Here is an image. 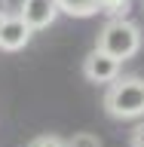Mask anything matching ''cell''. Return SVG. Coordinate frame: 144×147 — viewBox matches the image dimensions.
<instances>
[{"label":"cell","mask_w":144,"mask_h":147,"mask_svg":"<svg viewBox=\"0 0 144 147\" xmlns=\"http://www.w3.org/2000/svg\"><path fill=\"white\" fill-rule=\"evenodd\" d=\"M9 16V0H0V18Z\"/></svg>","instance_id":"8fae6325"},{"label":"cell","mask_w":144,"mask_h":147,"mask_svg":"<svg viewBox=\"0 0 144 147\" xmlns=\"http://www.w3.org/2000/svg\"><path fill=\"white\" fill-rule=\"evenodd\" d=\"M28 147H68V141H62L58 135H40V138H34Z\"/></svg>","instance_id":"9c48e42d"},{"label":"cell","mask_w":144,"mask_h":147,"mask_svg":"<svg viewBox=\"0 0 144 147\" xmlns=\"http://www.w3.org/2000/svg\"><path fill=\"white\" fill-rule=\"evenodd\" d=\"M129 144H132V147H144V123L132 129V138H129Z\"/></svg>","instance_id":"30bf717a"},{"label":"cell","mask_w":144,"mask_h":147,"mask_svg":"<svg viewBox=\"0 0 144 147\" xmlns=\"http://www.w3.org/2000/svg\"><path fill=\"white\" fill-rule=\"evenodd\" d=\"M95 49L107 52L110 58H117V61L123 64L126 58H132V55L141 49V31H138V25L129 22V18H110L107 25L101 28Z\"/></svg>","instance_id":"7a4b0ae2"},{"label":"cell","mask_w":144,"mask_h":147,"mask_svg":"<svg viewBox=\"0 0 144 147\" xmlns=\"http://www.w3.org/2000/svg\"><path fill=\"white\" fill-rule=\"evenodd\" d=\"M83 77L89 83H104V86H110L114 80H120V61L110 58L107 52L95 49V52H89L83 58Z\"/></svg>","instance_id":"3957f363"},{"label":"cell","mask_w":144,"mask_h":147,"mask_svg":"<svg viewBox=\"0 0 144 147\" xmlns=\"http://www.w3.org/2000/svg\"><path fill=\"white\" fill-rule=\"evenodd\" d=\"M101 12H107L110 18H123L129 12V0H107V3L101 6Z\"/></svg>","instance_id":"52a82bcc"},{"label":"cell","mask_w":144,"mask_h":147,"mask_svg":"<svg viewBox=\"0 0 144 147\" xmlns=\"http://www.w3.org/2000/svg\"><path fill=\"white\" fill-rule=\"evenodd\" d=\"M18 16H22V22H25L31 31H43V28H49L55 22L58 3H55V0H22Z\"/></svg>","instance_id":"277c9868"},{"label":"cell","mask_w":144,"mask_h":147,"mask_svg":"<svg viewBox=\"0 0 144 147\" xmlns=\"http://www.w3.org/2000/svg\"><path fill=\"white\" fill-rule=\"evenodd\" d=\"M31 34H34V31L22 22V16H12V12H9V16L0 22V49H3V52H18V49L28 46Z\"/></svg>","instance_id":"5b68a950"},{"label":"cell","mask_w":144,"mask_h":147,"mask_svg":"<svg viewBox=\"0 0 144 147\" xmlns=\"http://www.w3.org/2000/svg\"><path fill=\"white\" fill-rule=\"evenodd\" d=\"M55 3H58V12H68V16H77V18L95 16L101 9L95 0H55Z\"/></svg>","instance_id":"8992f818"},{"label":"cell","mask_w":144,"mask_h":147,"mask_svg":"<svg viewBox=\"0 0 144 147\" xmlns=\"http://www.w3.org/2000/svg\"><path fill=\"white\" fill-rule=\"evenodd\" d=\"M0 22H3V18H0Z\"/></svg>","instance_id":"7c38bea8"},{"label":"cell","mask_w":144,"mask_h":147,"mask_svg":"<svg viewBox=\"0 0 144 147\" xmlns=\"http://www.w3.org/2000/svg\"><path fill=\"white\" fill-rule=\"evenodd\" d=\"M104 110L114 119L144 117V80L141 77H120L104 92Z\"/></svg>","instance_id":"6da1fadb"},{"label":"cell","mask_w":144,"mask_h":147,"mask_svg":"<svg viewBox=\"0 0 144 147\" xmlns=\"http://www.w3.org/2000/svg\"><path fill=\"white\" fill-rule=\"evenodd\" d=\"M68 147H101V141L92 132H77V135L68 141Z\"/></svg>","instance_id":"ba28073f"}]
</instances>
